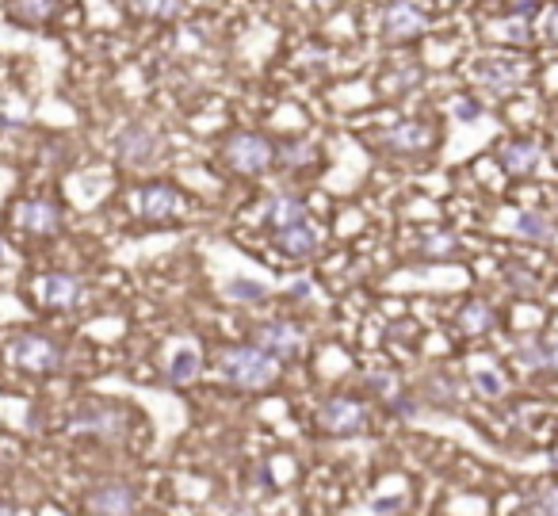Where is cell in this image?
Here are the masks:
<instances>
[{"instance_id":"obj_1","label":"cell","mask_w":558,"mask_h":516,"mask_svg":"<svg viewBox=\"0 0 558 516\" xmlns=\"http://www.w3.org/2000/svg\"><path fill=\"white\" fill-rule=\"evenodd\" d=\"M222 375L241 390H264L276 383L279 360L272 352H264L260 344H230L222 356H218Z\"/></svg>"},{"instance_id":"obj_2","label":"cell","mask_w":558,"mask_h":516,"mask_svg":"<svg viewBox=\"0 0 558 516\" xmlns=\"http://www.w3.org/2000/svg\"><path fill=\"white\" fill-rule=\"evenodd\" d=\"M226 161H230V169L241 172V176H257L264 172L272 161H276V146L264 138V134H234L230 142H226Z\"/></svg>"},{"instance_id":"obj_3","label":"cell","mask_w":558,"mask_h":516,"mask_svg":"<svg viewBox=\"0 0 558 516\" xmlns=\"http://www.w3.org/2000/svg\"><path fill=\"white\" fill-rule=\"evenodd\" d=\"M12 360L23 371H35V375H50V371H62L65 352L54 341H46L39 333H23L12 341Z\"/></svg>"},{"instance_id":"obj_4","label":"cell","mask_w":558,"mask_h":516,"mask_svg":"<svg viewBox=\"0 0 558 516\" xmlns=\"http://www.w3.org/2000/svg\"><path fill=\"white\" fill-rule=\"evenodd\" d=\"M318 429L329 436H356L367 429V406L356 398H329L318 409Z\"/></svg>"},{"instance_id":"obj_5","label":"cell","mask_w":558,"mask_h":516,"mask_svg":"<svg viewBox=\"0 0 558 516\" xmlns=\"http://www.w3.org/2000/svg\"><path fill=\"white\" fill-rule=\"evenodd\" d=\"M115 150L119 157L134 165V169H142V165H153L157 161V153H161V138H157V130L142 127V123H130L115 134Z\"/></svg>"},{"instance_id":"obj_6","label":"cell","mask_w":558,"mask_h":516,"mask_svg":"<svg viewBox=\"0 0 558 516\" xmlns=\"http://www.w3.org/2000/svg\"><path fill=\"white\" fill-rule=\"evenodd\" d=\"M429 27V16L413 0H394L383 12V39L387 43H409Z\"/></svg>"},{"instance_id":"obj_7","label":"cell","mask_w":558,"mask_h":516,"mask_svg":"<svg viewBox=\"0 0 558 516\" xmlns=\"http://www.w3.org/2000/svg\"><path fill=\"white\" fill-rule=\"evenodd\" d=\"M474 77H478V85L486 88V92L509 96V92H516L520 81H524V65L509 62V58H482L478 69H474Z\"/></svg>"},{"instance_id":"obj_8","label":"cell","mask_w":558,"mask_h":516,"mask_svg":"<svg viewBox=\"0 0 558 516\" xmlns=\"http://www.w3.org/2000/svg\"><path fill=\"white\" fill-rule=\"evenodd\" d=\"M134 505H138V497L123 482H104L85 497V509L92 516H130Z\"/></svg>"},{"instance_id":"obj_9","label":"cell","mask_w":558,"mask_h":516,"mask_svg":"<svg viewBox=\"0 0 558 516\" xmlns=\"http://www.w3.org/2000/svg\"><path fill=\"white\" fill-rule=\"evenodd\" d=\"M138 211L142 218H150V222H169L184 211V195L176 192L172 184H146L142 192H138Z\"/></svg>"},{"instance_id":"obj_10","label":"cell","mask_w":558,"mask_h":516,"mask_svg":"<svg viewBox=\"0 0 558 516\" xmlns=\"http://www.w3.org/2000/svg\"><path fill=\"white\" fill-rule=\"evenodd\" d=\"M257 344L264 352H272L276 360H291V356H299L306 337H302V329L295 322H268L257 329Z\"/></svg>"},{"instance_id":"obj_11","label":"cell","mask_w":558,"mask_h":516,"mask_svg":"<svg viewBox=\"0 0 558 516\" xmlns=\"http://www.w3.org/2000/svg\"><path fill=\"white\" fill-rule=\"evenodd\" d=\"M73 432L100 436V440H119L123 436V409L115 406H88L73 417Z\"/></svg>"},{"instance_id":"obj_12","label":"cell","mask_w":558,"mask_h":516,"mask_svg":"<svg viewBox=\"0 0 558 516\" xmlns=\"http://www.w3.org/2000/svg\"><path fill=\"white\" fill-rule=\"evenodd\" d=\"M436 142V134H432L429 123H417V119H409V123H398L394 130H387V138H383V146L390 153H425Z\"/></svg>"},{"instance_id":"obj_13","label":"cell","mask_w":558,"mask_h":516,"mask_svg":"<svg viewBox=\"0 0 558 516\" xmlns=\"http://www.w3.org/2000/svg\"><path fill=\"white\" fill-rule=\"evenodd\" d=\"M27 234H54L58 226H62V215H58V207L54 203H46V199H31V203H20V215H16Z\"/></svg>"},{"instance_id":"obj_14","label":"cell","mask_w":558,"mask_h":516,"mask_svg":"<svg viewBox=\"0 0 558 516\" xmlns=\"http://www.w3.org/2000/svg\"><path fill=\"white\" fill-rule=\"evenodd\" d=\"M264 218H268V226L279 234V230H287V226L306 222V203L295 199V195H272L268 207H264Z\"/></svg>"},{"instance_id":"obj_15","label":"cell","mask_w":558,"mask_h":516,"mask_svg":"<svg viewBox=\"0 0 558 516\" xmlns=\"http://www.w3.org/2000/svg\"><path fill=\"white\" fill-rule=\"evenodd\" d=\"M81 299V283H77V276H69V272H50L43 280V302L46 306H58V310H65V306H73V302Z\"/></svg>"},{"instance_id":"obj_16","label":"cell","mask_w":558,"mask_h":516,"mask_svg":"<svg viewBox=\"0 0 558 516\" xmlns=\"http://www.w3.org/2000/svg\"><path fill=\"white\" fill-rule=\"evenodd\" d=\"M501 165H505V172H513V176H528V172L539 165V146L536 142H528V138L509 142V146L501 150Z\"/></svg>"},{"instance_id":"obj_17","label":"cell","mask_w":558,"mask_h":516,"mask_svg":"<svg viewBox=\"0 0 558 516\" xmlns=\"http://www.w3.org/2000/svg\"><path fill=\"white\" fill-rule=\"evenodd\" d=\"M276 241L283 245V253H291V257H310V253L318 249V230H314L310 222H299V226L279 230Z\"/></svg>"},{"instance_id":"obj_18","label":"cell","mask_w":558,"mask_h":516,"mask_svg":"<svg viewBox=\"0 0 558 516\" xmlns=\"http://www.w3.org/2000/svg\"><path fill=\"white\" fill-rule=\"evenodd\" d=\"M58 12V0H8L12 23H46Z\"/></svg>"},{"instance_id":"obj_19","label":"cell","mask_w":558,"mask_h":516,"mask_svg":"<svg viewBox=\"0 0 558 516\" xmlns=\"http://www.w3.org/2000/svg\"><path fill=\"white\" fill-rule=\"evenodd\" d=\"M490 325H494V310H490L486 302H467V306L459 310V329H463V333H471V337L486 333Z\"/></svg>"},{"instance_id":"obj_20","label":"cell","mask_w":558,"mask_h":516,"mask_svg":"<svg viewBox=\"0 0 558 516\" xmlns=\"http://www.w3.org/2000/svg\"><path fill=\"white\" fill-rule=\"evenodd\" d=\"M195 375H199V352L195 348H180L169 364V383L172 387H184V383H192Z\"/></svg>"},{"instance_id":"obj_21","label":"cell","mask_w":558,"mask_h":516,"mask_svg":"<svg viewBox=\"0 0 558 516\" xmlns=\"http://www.w3.org/2000/svg\"><path fill=\"white\" fill-rule=\"evenodd\" d=\"M276 161L279 165H287V169H310V165L318 161V150H314L310 142H287V146H279L276 150Z\"/></svg>"},{"instance_id":"obj_22","label":"cell","mask_w":558,"mask_h":516,"mask_svg":"<svg viewBox=\"0 0 558 516\" xmlns=\"http://www.w3.org/2000/svg\"><path fill=\"white\" fill-rule=\"evenodd\" d=\"M421 253L429 260H448L459 253V237L448 234V230H440V234H425V241H421Z\"/></svg>"},{"instance_id":"obj_23","label":"cell","mask_w":558,"mask_h":516,"mask_svg":"<svg viewBox=\"0 0 558 516\" xmlns=\"http://www.w3.org/2000/svg\"><path fill=\"white\" fill-rule=\"evenodd\" d=\"M516 234L532 237V241H547V237L555 234V226H551V218L539 215V211H524V215L516 218Z\"/></svg>"},{"instance_id":"obj_24","label":"cell","mask_w":558,"mask_h":516,"mask_svg":"<svg viewBox=\"0 0 558 516\" xmlns=\"http://www.w3.org/2000/svg\"><path fill=\"white\" fill-rule=\"evenodd\" d=\"M134 12L150 16V20H176L184 12V0H130Z\"/></svg>"},{"instance_id":"obj_25","label":"cell","mask_w":558,"mask_h":516,"mask_svg":"<svg viewBox=\"0 0 558 516\" xmlns=\"http://www.w3.org/2000/svg\"><path fill=\"white\" fill-rule=\"evenodd\" d=\"M494 35L505 39V43H528L532 39V23L524 20V16H509V20L494 23Z\"/></svg>"},{"instance_id":"obj_26","label":"cell","mask_w":558,"mask_h":516,"mask_svg":"<svg viewBox=\"0 0 558 516\" xmlns=\"http://www.w3.org/2000/svg\"><path fill=\"white\" fill-rule=\"evenodd\" d=\"M516 360H520L524 367H547V344L524 341L520 344V352H516Z\"/></svg>"},{"instance_id":"obj_27","label":"cell","mask_w":558,"mask_h":516,"mask_svg":"<svg viewBox=\"0 0 558 516\" xmlns=\"http://www.w3.org/2000/svg\"><path fill=\"white\" fill-rule=\"evenodd\" d=\"M532 509H536L539 516H558V486H543V490H536Z\"/></svg>"},{"instance_id":"obj_28","label":"cell","mask_w":558,"mask_h":516,"mask_svg":"<svg viewBox=\"0 0 558 516\" xmlns=\"http://www.w3.org/2000/svg\"><path fill=\"white\" fill-rule=\"evenodd\" d=\"M226 295H230V299H260L264 287H260V283H249V280H234L230 287H226Z\"/></svg>"},{"instance_id":"obj_29","label":"cell","mask_w":558,"mask_h":516,"mask_svg":"<svg viewBox=\"0 0 558 516\" xmlns=\"http://www.w3.org/2000/svg\"><path fill=\"white\" fill-rule=\"evenodd\" d=\"M478 115H482V108H478L474 100H455V119H459V123H474Z\"/></svg>"},{"instance_id":"obj_30","label":"cell","mask_w":558,"mask_h":516,"mask_svg":"<svg viewBox=\"0 0 558 516\" xmlns=\"http://www.w3.org/2000/svg\"><path fill=\"white\" fill-rule=\"evenodd\" d=\"M474 387L486 390V394H501V379H497L494 371H478V375H474Z\"/></svg>"},{"instance_id":"obj_31","label":"cell","mask_w":558,"mask_h":516,"mask_svg":"<svg viewBox=\"0 0 558 516\" xmlns=\"http://www.w3.org/2000/svg\"><path fill=\"white\" fill-rule=\"evenodd\" d=\"M509 287H516V291H524V295H532L539 283L528 276V272H509Z\"/></svg>"},{"instance_id":"obj_32","label":"cell","mask_w":558,"mask_h":516,"mask_svg":"<svg viewBox=\"0 0 558 516\" xmlns=\"http://www.w3.org/2000/svg\"><path fill=\"white\" fill-rule=\"evenodd\" d=\"M547 367H555L558 371V337L555 341H547Z\"/></svg>"},{"instance_id":"obj_33","label":"cell","mask_w":558,"mask_h":516,"mask_svg":"<svg viewBox=\"0 0 558 516\" xmlns=\"http://www.w3.org/2000/svg\"><path fill=\"white\" fill-rule=\"evenodd\" d=\"M547 35L558 43V8H551V16H547Z\"/></svg>"},{"instance_id":"obj_34","label":"cell","mask_w":558,"mask_h":516,"mask_svg":"<svg viewBox=\"0 0 558 516\" xmlns=\"http://www.w3.org/2000/svg\"><path fill=\"white\" fill-rule=\"evenodd\" d=\"M12 127H20V119H16V115H4V111H0V130H12Z\"/></svg>"},{"instance_id":"obj_35","label":"cell","mask_w":558,"mask_h":516,"mask_svg":"<svg viewBox=\"0 0 558 516\" xmlns=\"http://www.w3.org/2000/svg\"><path fill=\"white\" fill-rule=\"evenodd\" d=\"M291 295H295V299H306V295H310V283H295Z\"/></svg>"},{"instance_id":"obj_36","label":"cell","mask_w":558,"mask_h":516,"mask_svg":"<svg viewBox=\"0 0 558 516\" xmlns=\"http://www.w3.org/2000/svg\"><path fill=\"white\" fill-rule=\"evenodd\" d=\"M0 516H12V509H8V505H0Z\"/></svg>"},{"instance_id":"obj_37","label":"cell","mask_w":558,"mask_h":516,"mask_svg":"<svg viewBox=\"0 0 558 516\" xmlns=\"http://www.w3.org/2000/svg\"><path fill=\"white\" fill-rule=\"evenodd\" d=\"M0 253H4V249H0Z\"/></svg>"}]
</instances>
